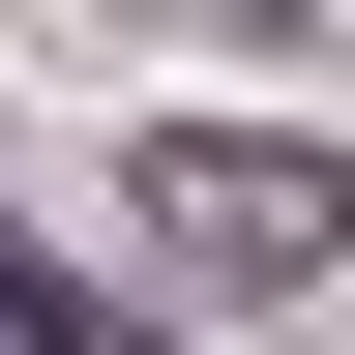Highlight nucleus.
I'll list each match as a JSON object with an SVG mask.
<instances>
[{"instance_id": "obj_1", "label": "nucleus", "mask_w": 355, "mask_h": 355, "mask_svg": "<svg viewBox=\"0 0 355 355\" xmlns=\"http://www.w3.org/2000/svg\"><path fill=\"white\" fill-rule=\"evenodd\" d=\"M119 237H148L178 296H326L355 266V148L326 119H148V148H119Z\"/></svg>"}, {"instance_id": "obj_2", "label": "nucleus", "mask_w": 355, "mask_h": 355, "mask_svg": "<svg viewBox=\"0 0 355 355\" xmlns=\"http://www.w3.org/2000/svg\"><path fill=\"white\" fill-rule=\"evenodd\" d=\"M0 355H148V326H119V296H60V266L0 237Z\"/></svg>"}]
</instances>
